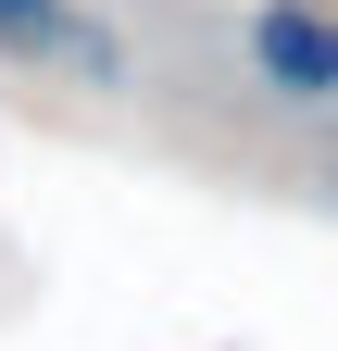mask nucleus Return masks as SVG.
<instances>
[{"label": "nucleus", "mask_w": 338, "mask_h": 351, "mask_svg": "<svg viewBox=\"0 0 338 351\" xmlns=\"http://www.w3.org/2000/svg\"><path fill=\"white\" fill-rule=\"evenodd\" d=\"M250 75L288 113H338V13L326 0H263L250 13Z\"/></svg>", "instance_id": "nucleus-1"}, {"label": "nucleus", "mask_w": 338, "mask_h": 351, "mask_svg": "<svg viewBox=\"0 0 338 351\" xmlns=\"http://www.w3.org/2000/svg\"><path fill=\"white\" fill-rule=\"evenodd\" d=\"M0 51H13V63H51V75H88V88H125V38L88 25L75 0H0Z\"/></svg>", "instance_id": "nucleus-2"}]
</instances>
